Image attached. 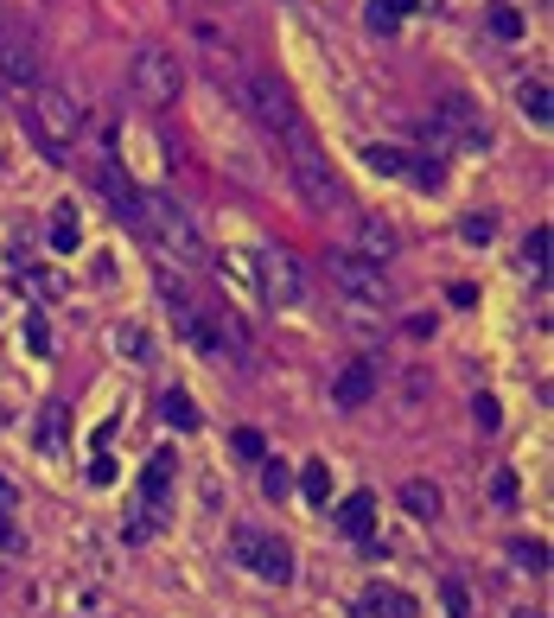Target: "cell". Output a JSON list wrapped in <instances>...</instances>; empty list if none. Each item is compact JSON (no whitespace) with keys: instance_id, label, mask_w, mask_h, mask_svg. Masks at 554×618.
I'll use <instances>...</instances> for the list:
<instances>
[{"instance_id":"12","label":"cell","mask_w":554,"mask_h":618,"mask_svg":"<svg viewBox=\"0 0 554 618\" xmlns=\"http://www.w3.org/2000/svg\"><path fill=\"white\" fill-rule=\"evenodd\" d=\"M395 249H402V236H395L389 217H357V255H370V262H389Z\"/></svg>"},{"instance_id":"19","label":"cell","mask_w":554,"mask_h":618,"mask_svg":"<svg viewBox=\"0 0 554 618\" xmlns=\"http://www.w3.org/2000/svg\"><path fill=\"white\" fill-rule=\"evenodd\" d=\"M510 561H516L523 574H548V542H529V536H516V542H510Z\"/></svg>"},{"instance_id":"5","label":"cell","mask_w":554,"mask_h":618,"mask_svg":"<svg viewBox=\"0 0 554 618\" xmlns=\"http://www.w3.org/2000/svg\"><path fill=\"white\" fill-rule=\"evenodd\" d=\"M230 555L255 580H274V587H287V580H293V548L281 536H268V529H255V523H236L230 529Z\"/></svg>"},{"instance_id":"1","label":"cell","mask_w":554,"mask_h":618,"mask_svg":"<svg viewBox=\"0 0 554 618\" xmlns=\"http://www.w3.org/2000/svg\"><path fill=\"white\" fill-rule=\"evenodd\" d=\"M128 223L147 236L153 249L166 255V262H185V268H198V262H211V249H204V236H198V223L192 211H185L172 192H134V211Z\"/></svg>"},{"instance_id":"31","label":"cell","mask_w":554,"mask_h":618,"mask_svg":"<svg viewBox=\"0 0 554 618\" xmlns=\"http://www.w3.org/2000/svg\"><path fill=\"white\" fill-rule=\"evenodd\" d=\"M0 548H7V555H20V548H26V536H20V523H13V517H0Z\"/></svg>"},{"instance_id":"16","label":"cell","mask_w":554,"mask_h":618,"mask_svg":"<svg viewBox=\"0 0 554 618\" xmlns=\"http://www.w3.org/2000/svg\"><path fill=\"white\" fill-rule=\"evenodd\" d=\"M160 421H166V427H179V434H192V427H204L198 402L185 396V389H166V396H160Z\"/></svg>"},{"instance_id":"11","label":"cell","mask_w":554,"mask_h":618,"mask_svg":"<svg viewBox=\"0 0 554 618\" xmlns=\"http://www.w3.org/2000/svg\"><path fill=\"white\" fill-rule=\"evenodd\" d=\"M357 618H421V606H414L402 587H389V580H370V587L357 593Z\"/></svg>"},{"instance_id":"6","label":"cell","mask_w":554,"mask_h":618,"mask_svg":"<svg viewBox=\"0 0 554 618\" xmlns=\"http://www.w3.org/2000/svg\"><path fill=\"white\" fill-rule=\"evenodd\" d=\"M179 83H185V71H179V58H172L166 45L134 51V64H128V90L141 96L147 109H166V102L179 96Z\"/></svg>"},{"instance_id":"9","label":"cell","mask_w":554,"mask_h":618,"mask_svg":"<svg viewBox=\"0 0 554 618\" xmlns=\"http://www.w3.org/2000/svg\"><path fill=\"white\" fill-rule=\"evenodd\" d=\"M255 287H262L268 306H293L306 294V274H300V262H293L287 249H262L255 255Z\"/></svg>"},{"instance_id":"17","label":"cell","mask_w":554,"mask_h":618,"mask_svg":"<svg viewBox=\"0 0 554 618\" xmlns=\"http://www.w3.org/2000/svg\"><path fill=\"white\" fill-rule=\"evenodd\" d=\"M402 510H408V517H421V523H434V517H440V485L408 478V485H402Z\"/></svg>"},{"instance_id":"33","label":"cell","mask_w":554,"mask_h":618,"mask_svg":"<svg viewBox=\"0 0 554 618\" xmlns=\"http://www.w3.org/2000/svg\"><path fill=\"white\" fill-rule=\"evenodd\" d=\"M90 478H96V485H115V459L96 453V459H90Z\"/></svg>"},{"instance_id":"24","label":"cell","mask_w":554,"mask_h":618,"mask_svg":"<svg viewBox=\"0 0 554 618\" xmlns=\"http://www.w3.org/2000/svg\"><path fill=\"white\" fill-rule=\"evenodd\" d=\"M402 179H414V185H427V192H434V185L446 179L434 160H427V153H408V166H402Z\"/></svg>"},{"instance_id":"14","label":"cell","mask_w":554,"mask_h":618,"mask_svg":"<svg viewBox=\"0 0 554 618\" xmlns=\"http://www.w3.org/2000/svg\"><path fill=\"white\" fill-rule=\"evenodd\" d=\"M516 109H523L535 128H548V122H554V96H548V77H523V83H516Z\"/></svg>"},{"instance_id":"2","label":"cell","mask_w":554,"mask_h":618,"mask_svg":"<svg viewBox=\"0 0 554 618\" xmlns=\"http://www.w3.org/2000/svg\"><path fill=\"white\" fill-rule=\"evenodd\" d=\"M281 134H287V173H293V185H300V198L313 204V211L344 204V185H338V173H332V160L319 153L313 128H306V122H287Z\"/></svg>"},{"instance_id":"30","label":"cell","mask_w":554,"mask_h":618,"mask_svg":"<svg viewBox=\"0 0 554 618\" xmlns=\"http://www.w3.org/2000/svg\"><path fill=\"white\" fill-rule=\"evenodd\" d=\"M491 497L497 504H516V472H491Z\"/></svg>"},{"instance_id":"8","label":"cell","mask_w":554,"mask_h":618,"mask_svg":"<svg viewBox=\"0 0 554 618\" xmlns=\"http://www.w3.org/2000/svg\"><path fill=\"white\" fill-rule=\"evenodd\" d=\"M230 90H236V102H242V109H249L262 128H287V122H300V115H293V96H287L268 71H236V77H230Z\"/></svg>"},{"instance_id":"18","label":"cell","mask_w":554,"mask_h":618,"mask_svg":"<svg viewBox=\"0 0 554 618\" xmlns=\"http://www.w3.org/2000/svg\"><path fill=\"white\" fill-rule=\"evenodd\" d=\"M77 243H83V223H77V211H71V204H64V211L51 217V249H58V255H71Z\"/></svg>"},{"instance_id":"27","label":"cell","mask_w":554,"mask_h":618,"mask_svg":"<svg viewBox=\"0 0 554 618\" xmlns=\"http://www.w3.org/2000/svg\"><path fill=\"white\" fill-rule=\"evenodd\" d=\"M230 446H236L242 459H268V446H262V434H255V427H236V434H230Z\"/></svg>"},{"instance_id":"25","label":"cell","mask_w":554,"mask_h":618,"mask_svg":"<svg viewBox=\"0 0 554 618\" xmlns=\"http://www.w3.org/2000/svg\"><path fill=\"white\" fill-rule=\"evenodd\" d=\"M287 491H293V472L281 459H262V497H287Z\"/></svg>"},{"instance_id":"26","label":"cell","mask_w":554,"mask_h":618,"mask_svg":"<svg viewBox=\"0 0 554 618\" xmlns=\"http://www.w3.org/2000/svg\"><path fill=\"white\" fill-rule=\"evenodd\" d=\"M440 606H446V618H472V593L459 580H440Z\"/></svg>"},{"instance_id":"21","label":"cell","mask_w":554,"mask_h":618,"mask_svg":"<svg viewBox=\"0 0 554 618\" xmlns=\"http://www.w3.org/2000/svg\"><path fill=\"white\" fill-rule=\"evenodd\" d=\"M523 274H535V281L548 274V223H535V230H529V243H523Z\"/></svg>"},{"instance_id":"3","label":"cell","mask_w":554,"mask_h":618,"mask_svg":"<svg viewBox=\"0 0 554 618\" xmlns=\"http://www.w3.org/2000/svg\"><path fill=\"white\" fill-rule=\"evenodd\" d=\"M83 128V109H77V96L71 90H39L32 96V109H26V134L39 141L45 160H64L71 153V134Z\"/></svg>"},{"instance_id":"32","label":"cell","mask_w":554,"mask_h":618,"mask_svg":"<svg viewBox=\"0 0 554 618\" xmlns=\"http://www.w3.org/2000/svg\"><path fill=\"white\" fill-rule=\"evenodd\" d=\"M26 345H32V351H51V332H45V319H26Z\"/></svg>"},{"instance_id":"35","label":"cell","mask_w":554,"mask_h":618,"mask_svg":"<svg viewBox=\"0 0 554 618\" xmlns=\"http://www.w3.org/2000/svg\"><path fill=\"white\" fill-rule=\"evenodd\" d=\"M20 510V497H13V485H7V472H0V517H13Z\"/></svg>"},{"instance_id":"7","label":"cell","mask_w":554,"mask_h":618,"mask_svg":"<svg viewBox=\"0 0 554 618\" xmlns=\"http://www.w3.org/2000/svg\"><path fill=\"white\" fill-rule=\"evenodd\" d=\"M325 274H332L357 306H389V274H383V262H370V255L332 249V255H325Z\"/></svg>"},{"instance_id":"20","label":"cell","mask_w":554,"mask_h":618,"mask_svg":"<svg viewBox=\"0 0 554 618\" xmlns=\"http://www.w3.org/2000/svg\"><path fill=\"white\" fill-rule=\"evenodd\" d=\"M484 26H491L497 39H523V13H516L510 0H491V13H484Z\"/></svg>"},{"instance_id":"10","label":"cell","mask_w":554,"mask_h":618,"mask_svg":"<svg viewBox=\"0 0 554 618\" xmlns=\"http://www.w3.org/2000/svg\"><path fill=\"white\" fill-rule=\"evenodd\" d=\"M370 396H376V364L370 357H351V364L338 370V383H332V402L344 408V415H357Z\"/></svg>"},{"instance_id":"29","label":"cell","mask_w":554,"mask_h":618,"mask_svg":"<svg viewBox=\"0 0 554 618\" xmlns=\"http://www.w3.org/2000/svg\"><path fill=\"white\" fill-rule=\"evenodd\" d=\"M491 230H497V217H465V223H459L465 243H491Z\"/></svg>"},{"instance_id":"4","label":"cell","mask_w":554,"mask_h":618,"mask_svg":"<svg viewBox=\"0 0 554 618\" xmlns=\"http://www.w3.org/2000/svg\"><path fill=\"white\" fill-rule=\"evenodd\" d=\"M39 71H45L39 32H32V20L20 7L0 0V77H7V83H39Z\"/></svg>"},{"instance_id":"28","label":"cell","mask_w":554,"mask_h":618,"mask_svg":"<svg viewBox=\"0 0 554 618\" xmlns=\"http://www.w3.org/2000/svg\"><path fill=\"white\" fill-rule=\"evenodd\" d=\"M472 421H478V434H497V427H504V415H497V402H491V396H478V402H472Z\"/></svg>"},{"instance_id":"22","label":"cell","mask_w":554,"mask_h":618,"mask_svg":"<svg viewBox=\"0 0 554 618\" xmlns=\"http://www.w3.org/2000/svg\"><path fill=\"white\" fill-rule=\"evenodd\" d=\"M363 166H370V173H383V179H402L408 153H402V147H363Z\"/></svg>"},{"instance_id":"36","label":"cell","mask_w":554,"mask_h":618,"mask_svg":"<svg viewBox=\"0 0 554 618\" xmlns=\"http://www.w3.org/2000/svg\"><path fill=\"white\" fill-rule=\"evenodd\" d=\"M0 313H7V306H0Z\"/></svg>"},{"instance_id":"13","label":"cell","mask_w":554,"mask_h":618,"mask_svg":"<svg viewBox=\"0 0 554 618\" xmlns=\"http://www.w3.org/2000/svg\"><path fill=\"white\" fill-rule=\"evenodd\" d=\"M338 529L344 536H357V542H370V529H376V497L370 491H351L338 504Z\"/></svg>"},{"instance_id":"23","label":"cell","mask_w":554,"mask_h":618,"mask_svg":"<svg viewBox=\"0 0 554 618\" xmlns=\"http://www.w3.org/2000/svg\"><path fill=\"white\" fill-rule=\"evenodd\" d=\"M300 491L313 497V504H325V497H332V466H325V459H313V466L300 472Z\"/></svg>"},{"instance_id":"15","label":"cell","mask_w":554,"mask_h":618,"mask_svg":"<svg viewBox=\"0 0 554 618\" xmlns=\"http://www.w3.org/2000/svg\"><path fill=\"white\" fill-rule=\"evenodd\" d=\"M96 192L115 204V217H128V211H134V185H128V173H115L109 160H96Z\"/></svg>"},{"instance_id":"34","label":"cell","mask_w":554,"mask_h":618,"mask_svg":"<svg viewBox=\"0 0 554 618\" xmlns=\"http://www.w3.org/2000/svg\"><path fill=\"white\" fill-rule=\"evenodd\" d=\"M370 7H383L389 20H402V13H414V7H421V0H370Z\"/></svg>"}]
</instances>
